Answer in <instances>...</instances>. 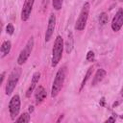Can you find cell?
<instances>
[{
	"label": "cell",
	"instance_id": "8",
	"mask_svg": "<svg viewBox=\"0 0 123 123\" xmlns=\"http://www.w3.org/2000/svg\"><path fill=\"white\" fill-rule=\"evenodd\" d=\"M55 26H56V15L54 13H51L48 19V25H47V29L45 32V41H49L54 30H55Z\"/></svg>",
	"mask_w": 123,
	"mask_h": 123
},
{
	"label": "cell",
	"instance_id": "15",
	"mask_svg": "<svg viewBox=\"0 0 123 123\" xmlns=\"http://www.w3.org/2000/svg\"><path fill=\"white\" fill-rule=\"evenodd\" d=\"M92 70H93V68H92V66L91 67H89L88 68V70H87V72H86V76L84 77V79H83V81H82V84H81V86H80V91L83 89V87L85 86V85H86V81L89 79V77H90V75H91V73H92Z\"/></svg>",
	"mask_w": 123,
	"mask_h": 123
},
{
	"label": "cell",
	"instance_id": "7",
	"mask_svg": "<svg viewBox=\"0 0 123 123\" xmlns=\"http://www.w3.org/2000/svg\"><path fill=\"white\" fill-rule=\"evenodd\" d=\"M123 25V9L120 8L116 12L111 21V29L114 32H118Z\"/></svg>",
	"mask_w": 123,
	"mask_h": 123
},
{
	"label": "cell",
	"instance_id": "5",
	"mask_svg": "<svg viewBox=\"0 0 123 123\" xmlns=\"http://www.w3.org/2000/svg\"><path fill=\"white\" fill-rule=\"evenodd\" d=\"M33 48H34V37H31L28 39L25 47L21 50V52H20V54H19V56L17 58V63L19 65H21V64L26 62V61L28 60V58L30 57V55H31V53L33 51Z\"/></svg>",
	"mask_w": 123,
	"mask_h": 123
},
{
	"label": "cell",
	"instance_id": "20",
	"mask_svg": "<svg viewBox=\"0 0 123 123\" xmlns=\"http://www.w3.org/2000/svg\"><path fill=\"white\" fill-rule=\"evenodd\" d=\"M86 60L89 62H92L94 60V53L92 51H88V53L86 54Z\"/></svg>",
	"mask_w": 123,
	"mask_h": 123
},
{
	"label": "cell",
	"instance_id": "19",
	"mask_svg": "<svg viewBox=\"0 0 123 123\" xmlns=\"http://www.w3.org/2000/svg\"><path fill=\"white\" fill-rule=\"evenodd\" d=\"M6 32L8 35H12L13 32H14V28H13V25L12 23H9L6 27Z\"/></svg>",
	"mask_w": 123,
	"mask_h": 123
},
{
	"label": "cell",
	"instance_id": "9",
	"mask_svg": "<svg viewBox=\"0 0 123 123\" xmlns=\"http://www.w3.org/2000/svg\"><path fill=\"white\" fill-rule=\"evenodd\" d=\"M34 2H35V0H25V3L23 5L22 11H21V20L22 21H27L28 18L30 17Z\"/></svg>",
	"mask_w": 123,
	"mask_h": 123
},
{
	"label": "cell",
	"instance_id": "23",
	"mask_svg": "<svg viewBox=\"0 0 123 123\" xmlns=\"http://www.w3.org/2000/svg\"><path fill=\"white\" fill-rule=\"evenodd\" d=\"M4 76H5V72H3L1 74V83H3V81H4Z\"/></svg>",
	"mask_w": 123,
	"mask_h": 123
},
{
	"label": "cell",
	"instance_id": "12",
	"mask_svg": "<svg viewBox=\"0 0 123 123\" xmlns=\"http://www.w3.org/2000/svg\"><path fill=\"white\" fill-rule=\"evenodd\" d=\"M106 74H107V72H106L105 69L99 68V69L96 71V73H95V75H94V77H93V79H92L91 85H92V86H95V85H97L98 83H100V82L105 78Z\"/></svg>",
	"mask_w": 123,
	"mask_h": 123
},
{
	"label": "cell",
	"instance_id": "6",
	"mask_svg": "<svg viewBox=\"0 0 123 123\" xmlns=\"http://www.w3.org/2000/svg\"><path fill=\"white\" fill-rule=\"evenodd\" d=\"M20 111V98L18 94H15L12 97L9 103V111L11 118L12 120H15V117L18 115Z\"/></svg>",
	"mask_w": 123,
	"mask_h": 123
},
{
	"label": "cell",
	"instance_id": "25",
	"mask_svg": "<svg viewBox=\"0 0 123 123\" xmlns=\"http://www.w3.org/2000/svg\"><path fill=\"white\" fill-rule=\"evenodd\" d=\"M104 102H105V99H104V97H103V98H101V105H102V106H104Z\"/></svg>",
	"mask_w": 123,
	"mask_h": 123
},
{
	"label": "cell",
	"instance_id": "1",
	"mask_svg": "<svg viewBox=\"0 0 123 123\" xmlns=\"http://www.w3.org/2000/svg\"><path fill=\"white\" fill-rule=\"evenodd\" d=\"M65 75H66V66H62L58 70L56 77L54 79L52 88H51V96L52 97H56L59 94V92L61 91L62 85L64 83V80H65Z\"/></svg>",
	"mask_w": 123,
	"mask_h": 123
},
{
	"label": "cell",
	"instance_id": "14",
	"mask_svg": "<svg viewBox=\"0 0 123 123\" xmlns=\"http://www.w3.org/2000/svg\"><path fill=\"white\" fill-rule=\"evenodd\" d=\"M65 47H66V52L69 54L72 49H73V35L71 32L68 33V37H67V41H66V44H65Z\"/></svg>",
	"mask_w": 123,
	"mask_h": 123
},
{
	"label": "cell",
	"instance_id": "21",
	"mask_svg": "<svg viewBox=\"0 0 123 123\" xmlns=\"http://www.w3.org/2000/svg\"><path fill=\"white\" fill-rule=\"evenodd\" d=\"M106 121H107V122H109V121H111V122H114V121H115V118H113V117H110V118H108Z\"/></svg>",
	"mask_w": 123,
	"mask_h": 123
},
{
	"label": "cell",
	"instance_id": "22",
	"mask_svg": "<svg viewBox=\"0 0 123 123\" xmlns=\"http://www.w3.org/2000/svg\"><path fill=\"white\" fill-rule=\"evenodd\" d=\"M48 1H49V0H42V5H43V7H46V6H47Z\"/></svg>",
	"mask_w": 123,
	"mask_h": 123
},
{
	"label": "cell",
	"instance_id": "3",
	"mask_svg": "<svg viewBox=\"0 0 123 123\" xmlns=\"http://www.w3.org/2000/svg\"><path fill=\"white\" fill-rule=\"evenodd\" d=\"M21 72L22 71H21L20 67H14L12 70V72L10 73L8 81H7V85H6V94L7 95H11L12 92L13 91V89L15 88V86L19 81Z\"/></svg>",
	"mask_w": 123,
	"mask_h": 123
},
{
	"label": "cell",
	"instance_id": "11",
	"mask_svg": "<svg viewBox=\"0 0 123 123\" xmlns=\"http://www.w3.org/2000/svg\"><path fill=\"white\" fill-rule=\"evenodd\" d=\"M39 78H40V73H39L38 71L36 72V73H34V75H33V77H32L31 85H30L29 88H28L27 91H26V97H30V96H31V94H32V92L34 91V89H35V87H36V86H37V84Z\"/></svg>",
	"mask_w": 123,
	"mask_h": 123
},
{
	"label": "cell",
	"instance_id": "4",
	"mask_svg": "<svg viewBox=\"0 0 123 123\" xmlns=\"http://www.w3.org/2000/svg\"><path fill=\"white\" fill-rule=\"evenodd\" d=\"M89 9H90V5L88 2H86L80 12V15L76 21L75 24V29L77 31H82L85 29L86 21H87V17H88V13H89Z\"/></svg>",
	"mask_w": 123,
	"mask_h": 123
},
{
	"label": "cell",
	"instance_id": "16",
	"mask_svg": "<svg viewBox=\"0 0 123 123\" xmlns=\"http://www.w3.org/2000/svg\"><path fill=\"white\" fill-rule=\"evenodd\" d=\"M30 121V115L28 112H24L22 113L21 115H19V117L17 119H15V122H18V123H21V122H29Z\"/></svg>",
	"mask_w": 123,
	"mask_h": 123
},
{
	"label": "cell",
	"instance_id": "24",
	"mask_svg": "<svg viewBox=\"0 0 123 123\" xmlns=\"http://www.w3.org/2000/svg\"><path fill=\"white\" fill-rule=\"evenodd\" d=\"M33 111H34V107L33 106H30L29 107V112H32Z\"/></svg>",
	"mask_w": 123,
	"mask_h": 123
},
{
	"label": "cell",
	"instance_id": "10",
	"mask_svg": "<svg viewBox=\"0 0 123 123\" xmlns=\"http://www.w3.org/2000/svg\"><path fill=\"white\" fill-rule=\"evenodd\" d=\"M46 97V90L44 89V87L42 86H38L36 88V92H35V99H36V104H40Z\"/></svg>",
	"mask_w": 123,
	"mask_h": 123
},
{
	"label": "cell",
	"instance_id": "18",
	"mask_svg": "<svg viewBox=\"0 0 123 123\" xmlns=\"http://www.w3.org/2000/svg\"><path fill=\"white\" fill-rule=\"evenodd\" d=\"M108 19H109V16H108V14L106 12L100 13V15H99V23L101 25H105L108 22Z\"/></svg>",
	"mask_w": 123,
	"mask_h": 123
},
{
	"label": "cell",
	"instance_id": "17",
	"mask_svg": "<svg viewBox=\"0 0 123 123\" xmlns=\"http://www.w3.org/2000/svg\"><path fill=\"white\" fill-rule=\"evenodd\" d=\"M62 3H63V0H52L53 8H54L56 11H59V10L62 9Z\"/></svg>",
	"mask_w": 123,
	"mask_h": 123
},
{
	"label": "cell",
	"instance_id": "13",
	"mask_svg": "<svg viewBox=\"0 0 123 123\" xmlns=\"http://www.w3.org/2000/svg\"><path fill=\"white\" fill-rule=\"evenodd\" d=\"M11 48H12V43L10 40H6L2 43L1 45V48H0V51H1V58H4L6 57L10 51H11Z\"/></svg>",
	"mask_w": 123,
	"mask_h": 123
},
{
	"label": "cell",
	"instance_id": "2",
	"mask_svg": "<svg viewBox=\"0 0 123 123\" xmlns=\"http://www.w3.org/2000/svg\"><path fill=\"white\" fill-rule=\"evenodd\" d=\"M62 51H63V40L61 36H58L55 39L54 46L52 49V60H51V65L52 67H55L60 62L62 57Z\"/></svg>",
	"mask_w": 123,
	"mask_h": 123
},
{
	"label": "cell",
	"instance_id": "26",
	"mask_svg": "<svg viewBox=\"0 0 123 123\" xmlns=\"http://www.w3.org/2000/svg\"><path fill=\"white\" fill-rule=\"evenodd\" d=\"M121 95L123 96V88H122V90H121Z\"/></svg>",
	"mask_w": 123,
	"mask_h": 123
}]
</instances>
